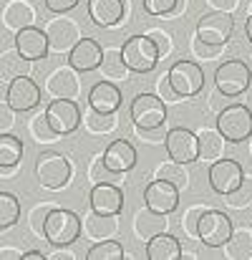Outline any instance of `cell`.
Instances as JSON below:
<instances>
[{
  "label": "cell",
  "instance_id": "cell-43",
  "mask_svg": "<svg viewBox=\"0 0 252 260\" xmlns=\"http://www.w3.org/2000/svg\"><path fill=\"white\" fill-rule=\"evenodd\" d=\"M176 3L179 0H141V5H144V10L149 13V15H171L174 13V8H176Z\"/></svg>",
  "mask_w": 252,
  "mask_h": 260
},
{
  "label": "cell",
  "instance_id": "cell-35",
  "mask_svg": "<svg viewBox=\"0 0 252 260\" xmlns=\"http://www.w3.org/2000/svg\"><path fill=\"white\" fill-rule=\"evenodd\" d=\"M157 177L169 179V182H171V184H176L179 189H187V187H189V182H192V177H189V172H187V165L174 162V159L162 162V165L157 167Z\"/></svg>",
  "mask_w": 252,
  "mask_h": 260
},
{
  "label": "cell",
  "instance_id": "cell-5",
  "mask_svg": "<svg viewBox=\"0 0 252 260\" xmlns=\"http://www.w3.org/2000/svg\"><path fill=\"white\" fill-rule=\"evenodd\" d=\"M252 84V71L247 69L245 61L240 58H230L222 66H217L214 71V86L217 93H222L225 99H235L240 93H245Z\"/></svg>",
  "mask_w": 252,
  "mask_h": 260
},
{
  "label": "cell",
  "instance_id": "cell-16",
  "mask_svg": "<svg viewBox=\"0 0 252 260\" xmlns=\"http://www.w3.org/2000/svg\"><path fill=\"white\" fill-rule=\"evenodd\" d=\"M5 101L15 111H30V109H35L41 104V86L30 76H18V79L8 81Z\"/></svg>",
  "mask_w": 252,
  "mask_h": 260
},
{
  "label": "cell",
  "instance_id": "cell-17",
  "mask_svg": "<svg viewBox=\"0 0 252 260\" xmlns=\"http://www.w3.org/2000/svg\"><path fill=\"white\" fill-rule=\"evenodd\" d=\"M88 205L101 215H121L124 210V189L116 182H98L88 194Z\"/></svg>",
  "mask_w": 252,
  "mask_h": 260
},
{
  "label": "cell",
  "instance_id": "cell-7",
  "mask_svg": "<svg viewBox=\"0 0 252 260\" xmlns=\"http://www.w3.org/2000/svg\"><path fill=\"white\" fill-rule=\"evenodd\" d=\"M235 225L227 212L207 207L199 217V243L207 248H225V243L232 238Z\"/></svg>",
  "mask_w": 252,
  "mask_h": 260
},
{
  "label": "cell",
  "instance_id": "cell-21",
  "mask_svg": "<svg viewBox=\"0 0 252 260\" xmlns=\"http://www.w3.org/2000/svg\"><path fill=\"white\" fill-rule=\"evenodd\" d=\"M136 149L129 139H114L106 149H103V165L111 170V172L119 174H129L134 167H136Z\"/></svg>",
  "mask_w": 252,
  "mask_h": 260
},
{
  "label": "cell",
  "instance_id": "cell-6",
  "mask_svg": "<svg viewBox=\"0 0 252 260\" xmlns=\"http://www.w3.org/2000/svg\"><path fill=\"white\" fill-rule=\"evenodd\" d=\"M129 114L136 129H157L167 121V101L157 93H136Z\"/></svg>",
  "mask_w": 252,
  "mask_h": 260
},
{
  "label": "cell",
  "instance_id": "cell-1",
  "mask_svg": "<svg viewBox=\"0 0 252 260\" xmlns=\"http://www.w3.org/2000/svg\"><path fill=\"white\" fill-rule=\"evenodd\" d=\"M84 233V217H79L74 210L53 207L46 217V240L56 248L74 245Z\"/></svg>",
  "mask_w": 252,
  "mask_h": 260
},
{
  "label": "cell",
  "instance_id": "cell-49",
  "mask_svg": "<svg viewBox=\"0 0 252 260\" xmlns=\"http://www.w3.org/2000/svg\"><path fill=\"white\" fill-rule=\"evenodd\" d=\"M48 260H76V255L68 250V245H63V248H56V250L48 255Z\"/></svg>",
  "mask_w": 252,
  "mask_h": 260
},
{
  "label": "cell",
  "instance_id": "cell-2",
  "mask_svg": "<svg viewBox=\"0 0 252 260\" xmlns=\"http://www.w3.org/2000/svg\"><path fill=\"white\" fill-rule=\"evenodd\" d=\"M121 53H124V61L131 69V74H152L157 69L159 58H162L157 43L147 33L129 36L121 46Z\"/></svg>",
  "mask_w": 252,
  "mask_h": 260
},
{
  "label": "cell",
  "instance_id": "cell-54",
  "mask_svg": "<svg viewBox=\"0 0 252 260\" xmlns=\"http://www.w3.org/2000/svg\"><path fill=\"white\" fill-rule=\"evenodd\" d=\"M247 5H250V13H252V0H250V3H247Z\"/></svg>",
  "mask_w": 252,
  "mask_h": 260
},
{
  "label": "cell",
  "instance_id": "cell-32",
  "mask_svg": "<svg viewBox=\"0 0 252 260\" xmlns=\"http://www.w3.org/2000/svg\"><path fill=\"white\" fill-rule=\"evenodd\" d=\"M84 126L91 134H109L119 126V116L116 114H103V111H96V109H86L84 111Z\"/></svg>",
  "mask_w": 252,
  "mask_h": 260
},
{
  "label": "cell",
  "instance_id": "cell-31",
  "mask_svg": "<svg viewBox=\"0 0 252 260\" xmlns=\"http://www.w3.org/2000/svg\"><path fill=\"white\" fill-rule=\"evenodd\" d=\"M20 159H23V142L15 134L3 132L0 134V170H13L18 167Z\"/></svg>",
  "mask_w": 252,
  "mask_h": 260
},
{
  "label": "cell",
  "instance_id": "cell-14",
  "mask_svg": "<svg viewBox=\"0 0 252 260\" xmlns=\"http://www.w3.org/2000/svg\"><path fill=\"white\" fill-rule=\"evenodd\" d=\"M179 187L171 184L169 179H162L157 177L154 182H149L144 187V205L157 210V212H164V215H171L176 207H179Z\"/></svg>",
  "mask_w": 252,
  "mask_h": 260
},
{
  "label": "cell",
  "instance_id": "cell-3",
  "mask_svg": "<svg viewBox=\"0 0 252 260\" xmlns=\"http://www.w3.org/2000/svg\"><path fill=\"white\" fill-rule=\"evenodd\" d=\"M71 162L61 152H41L35 159V179L43 189H63L71 179Z\"/></svg>",
  "mask_w": 252,
  "mask_h": 260
},
{
  "label": "cell",
  "instance_id": "cell-22",
  "mask_svg": "<svg viewBox=\"0 0 252 260\" xmlns=\"http://www.w3.org/2000/svg\"><path fill=\"white\" fill-rule=\"evenodd\" d=\"M86 101H88V106L96 109V111L116 114V111L121 109V104H124V96H121V88L116 86V81L103 79V81H98V84L91 86Z\"/></svg>",
  "mask_w": 252,
  "mask_h": 260
},
{
  "label": "cell",
  "instance_id": "cell-53",
  "mask_svg": "<svg viewBox=\"0 0 252 260\" xmlns=\"http://www.w3.org/2000/svg\"><path fill=\"white\" fill-rule=\"evenodd\" d=\"M245 36H247V41L252 43V13H250V18H247V23H245Z\"/></svg>",
  "mask_w": 252,
  "mask_h": 260
},
{
  "label": "cell",
  "instance_id": "cell-25",
  "mask_svg": "<svg viewBox=\"0 0 252 260\" xmlns=\"http://www.w3.org/2000/svg\"><path fill=\"white\" fill-rule=\"evenodd\" d=\"M3 25L13 33H18L28 25H35V8L28 0H10L3 10Z\"/></svg>",
  "mask_w": 252,
  "mask_h": 260
},
{
  "label": "cell",
  "instance_id": "cell-48",
  "mask_svg": "<svg viewBox=\"0 0 252 260\" xmlns=\"http://www.w3.org/2000/svg\"><path fill=\"white\" fill-rule=\"evenodd\" d=\"M212 10H225V13H235L240 8V0H204Z\"/></svg>",
  "mask_w": 252,
  "mask_h": 260
},
{
  "label": "cell",
  "instance_id": "cell-12",
  "mask_svg": "<svg viewBox=\"0 0 252 260\" xmlns=\"http://www.w3.org/2000/svg\"><path fill=\"white\" fill-rule=\"evenodd\" d=\"M164 149H167L169 159L182 162V165H192L199 159V137L187 126H174L167 132Z\"/></svg>",
  "mask_w": 252,
  "mask_h": 260
},
{
  "label": "cell",
  "instance_id": "cell-23",
  "mask_svg": "<svg viewBox=\"0 0 252 260\" xmlns=\"http://www.w3.org/2000/svg\"><path fill=\"white\" fill-rule=\"evenodd\" d=\"M169 215L164 212H157V210H152V207H141V210H136V215H134V235L139 238V240H144V243H149L152 238H157V235H162V233H167L169 228Z\"/></svg>",
  "mask_w": 252,
  "mask_h": 260
},
{
  "label": "cell",
  "instance_id": "cell-26",
  "mask_svg": "<svg viewBox=\"0 0 252 260\" xmlns=\"http://www.w3.org/2000/svg\"><path fill=\"white\" fill-rule=\"evenodd\" d=\"M197 137H199V159H204V162H214V159L225 157L227 139L222 137L220 129L202 126V129L197 132Z\"/></svg>",
  "mask_w": 252,
  "mask_h": 260
},
{
  "label": "cell",
  "instance_id": "cell-4",
  "mask_svg": "<svg viewBox=\"0 0 252 260\" xmlns=\"http://www.w3.org/2000/svg\"><path fill=\"white\" fill-rule=\"evenodd\" d=\"M217 129L230 144H240L252 137V111L245 104H227L217 114Z\"/></svg>",
  "mask_w": 252,
  "mask_h": 260
},
{
  "label": "cell",
  "instance_id": "cell-30",
  "mask_svg": "<svg viewBox=\"0 0 252 260\" xmlns=\"http://www.w3.org/2000/svg\"><path fill=\"white\" fill-rule=\"evenodd\" d=\"M33 63H35V61L23 58V56L13 48V51H5V53H3V58H0V71H3V76H5L8 81H13V79H18V76H30Z\"/></svg>",
  "mask_w": 252,
  "mask_h": 260
},
{
  "label": "cell",
  "instance_id": "cell-34",
  "mask_svg": "<svg viewBox=\"0 0 252 260\" xmlns=\"http://www.w3.org/2000/svg\"><path fill=\"white\" fill-rule=\"evenodd\" d=\"M20 220V200L10 192H0V230H10Z\"/></svg>",
  "mask_w": 252,
  "mask_h": 260
},
{
  "label": "cell",
  "instance_id": "cell-15",
  "mask_svg": "<svg viewBox=\"0 0 252 260\" xmlns=\"http://www.w3.org/2000/svg\"><path fill=\"white\" fill-rule=\"evenodd\" d=\"M15 51L28 58V61H43L51 53V43H48V33L46 28L41 30L38 25H28L23 30L15 33Z\"/></svg>",
  "mask_w": 252,
  "mask_h": 260
},
{
  "label": "cell",
  "instance_id": "cell-46",
  "mask_svg": "<svg viewBox=\"0 0 252 260\" xmlns=\"http://www.w3.org/2000/svg\"><path fill=\"white\" fill-rule=\"evenodd\" d=\"M46 3V8L51 10V13H56V15H63V13H68V10H74L76 5H79V0H43Z\"/></svg>",
  "mask_w": 252,
  "mask_h": 260
},
{
  "label": "cell",
  "instance_id": "cell-55",
  "mask_svg": "<svg viewBox=\"0 0 252 260\" xmlns=\"http://www.w3.org/2000/svg\"><path fill=\"white\" fill-rule=\"evenodd\" d=\"M250 152H252V147H250Z\"/></svg>",
  "mask_w": 252,
  "mask_h": 260
},
{
  "label": "cell",
  "instance_id": "cell-42",
  "mask_svg": "<svg viewBox=\"0 0 252 260\" xmlns=\"http://www.w3.org/2000/svg\"><path fill=\"white\" fill-rule=\"evenodd\" d=\"M222 51H225V46H212V43H204V41H199V38L192 41V53H194L197 58H202V61H212V58H217Z\"/></svg>",
  "mask_w": 252,
  "mask_h": 260
},
{
  "label": "cell",
  "instance_id": "cell-39",
  "mask_svg": "<svg viewBox=\"0 0 252 260\" xmlns=\"http://www.w3.org/2000/svg\"><path fill=\"white\" fill-rule=\"evenodd\" d=\"M225 200H227V205L235 207V210H245V207H250L252 205V174H245L242 184H240L232 194H227Z\"/></svg>",
  "mask_w": 252,
  "mask_h": 260
},
{
  "label": "cell",
  "instance_id": "cell-9",
  "mask_svg": "<svg viewBox=\"0 0 252 260\" xmlns=\"http://www.w3.org/2000/svg\"><path fill=\"white\" fill-rule=\"evenodd\" d=\"M46 116H48V124L53 126V132L58 137L74 134L84 121V111H81L76 99H53L46 106Z\"/></svg>",
  "mask_w": 252,
  "mask_h": 260
},
{
  "label": "cell",
  "instance_id": "cell-33",
  "mask_svg": "<svg viewBox=\"0 0 252 260\" xmlns=\"http://www.w3.org/2000/svg\"><path fill=\"white\" fill-rule=\"evenodd\" d=\"M126 255L124 253V245L116 240V238H109V240H98L88 248L86 260H121Z\"/></svg>",
  "mask_w": 252,
  "mask_h": 260
},
{
  "label": "cell",
  "instance_id": "cell-28",
  "mask_svg": "<svg viewBox=\"0 0 252 260\" xmlns=\"http://www.w3.org/2000/svg\"><path fill=\"white\" fill-rule=\"evenodd\" d=\"M101 74H103V79H109V81H116V84H124V81L129 79L131 69L126 66L121 48H106V51H103Z\"/></svg>",
  "mask_w": 252,
  "mask_h": 260
},
{
  "label": "cell",
  "instance_id": "cell-20",
  "mask_svg": "<svg viewBox=\"0 0 252 260\" xmlns=\"http://www.w3.org/2000/svg\"><path fill=\"white\" fill-rule=\"evenodd\" d=\"M79 74H81V71H76L71 63L58 66V69L46 79V91H48L53 99H76L79 91H81Z\"/></svg>",
  "mask_w": 252,
  "mask_h": 260
},
{
  "label": "cell",
  "instance_id": "cell-38",
  "mask_svg": "<svg viewBox=\"0 0 252 260\" xmlns=\"http://www.w3.org/2000/svg\"><path fill=\"white\" fill-rule=\"evenodd\" d=\"M88 179H91L93 184H98V182H116V179H124V174L111 172V170L103 165V154H96V157L91 159V165H88Z\"/></svg>",
  "mask_w": 252,
  "mask_h": 260
},
{
  "label": "cell",
  "instance_id": "cell-50",
  "mask_svg": "<svg viewBox=\"0 0 252 260\" xmlns=\"http://www.w3.org/2000/svg\"><path fill=\"white\" fill-rule=\"evenodd\" d=\"M23 253L20 250H13V248H0V260H20Z\"/></svg>",
  "mask_w": 252,
  "mask_h": 260
},
{
  "label": "cell",
  "instance_id": "cell-18",
  "mask_svg": "<svg viewBox=\"0 0 252 260\" xmlns=\"http://www.w3.org/2000/svg\"><path fill=\"white\" fill-rule=\"evenodd\" d=\"M86 8H88V18L98 28H114L124 23L129 0H88Z\"/></svg>",
  "mask_w": 252,
  "mask_h": 260
},
{
  "label": "cell",
  "instance_id": "cell-40",
  "mask_svg": "<svg viewBox=\"0 0 252 260\" xmlns=\"http://www.w3.org/2000/svg\"><path fill=\"white\" fill-rule=\"evenodd\" d=\"M28 129H30V134H33L38 142H51V139H56V137H58V134L53 132V126L48 124V116H46V111H43V114H35V116L30 119Z\"/></svg>",
  "mask_w": 252,
  "mask_h": 260
},
{
  "label": "cell",
  "instance_id": "cell-44",
  "mask_svg": "<svg viewBox=\"0 0 252 260\" xmlns=\"http://www.w3.org/2000/svg\"><path fill=\"white\" fill-rule=\"evenodd\" d=\"M136 134H139L147 144H162V142L167 139L164 126H157V129H136Z\"/></svg>",
  "mask_w": 252,
  "mask_h": 260
},
{
  "label": "cell",
  "instance_id": "cell-11",
  "mask_svg": "<svg viewBox=\"0 0 252 260\" xmlns=\"http://www.w3.org/2000/svg\"><path fill=\"white\" fill-rule=\"evenodd\" d=\"M167 76H169V84L174 86V91L182 99H192V96H197L204 88V71L194 61H182L179 58L176 63H171Z\"/></svg>",
  "mask_w": 252,
  "mask_h": 260
},
{
  "label": "cell",
  "instance_id": "cell-8",
  "mask_svg": "<svg viewBox=\"0 0 252 260\" xmlns=\"http://www.w3.org/2000/svg\"><path fill=\"white\" fill-rule=\"evenodd\" d=\"M235 33V18L225 10H209L197 20V38L212 46H227Z\"/></svg>",
  "mask_w": 252,
  "mask_h": 260
},
{
  "label": "cell",
  "instance_id": "cell-10",
  "mask_svg": "<svg viewBox=\"0 0 252 260\" xmlns=\"http://www.w3.org/2000/svg\"><path fill=\"white\" fill-rule=\"evenodd\" d=\"M207 179H209L212 192H217V194L227 197V194H232V192L242 184V179H245V170H242V165H240L237 159L220 157V159H214V162L209 165Z\"/></svg>",
  "mask_w": 252,
  "mask_h": 260
},
{
  "label": "cell",
  "instance_id": "cell-27",
  "mask_svg": "<svg viewBox=\"0 0 252 260\" xmlns=\"http://www.w3.org/2000/svg\"><path fill=\"white\" fill-rule=\"evenodd\" d=\"M182 253L184 250H182L179 238H174L169 233H162L147 243V258L149 260H179Z\"/></svg>",
  "mask_w": 252,
  "mask_h": 260
},
{
  "label": "cell",
  "instance_id": "cell-13",
  "mask_svg": "<svg viewBox=\"0 0 252 260\" xmlns=\"http://www.w3.org/2000/svg\"><path fill=\"white\" fill-rule=\"evenodd\" d=\"M46 33H48L51 53H71L74 46L84 38L79 20L66 18V15H58V18L48 20V23H46Z\"/></svg>",
  "mask_w": 252,
  "mask_h": 260
},
{
  "label": "cell",
  "instance_id": "cell-19",
  "mask_svg": "<svg viewBox=\"0 0 252 260\" xmlns=\"http://www.w3.org/2000/svg\"><path fill=\"white\" fill-rule=\"evenodd\" d=\"M103 46L96 41V38H81L76 46H74V51L68 53V63L76 69V71H81V74H88V71H96V69H101V63H103Z\"/></svg>",
  "mask_w": 252,
  "mask_h": 260
},
{
  "label": "cell",
  "instance_id": "cell-29",
  "mask_svg": "<svg viewBox=\"0 0 252 260\" xmlns=\"http://www.w3.org/2000/svg\"><path fill=\"white\" fill-rule=\"evenodd\" d=\"M225 255L230 260H252V230L237 228L232 238L225 243Z\"/></svg>",
  "mask_w": 252,
  "mask_h": 260
},
{
  "label": "cell",
  "instance_id": "cell-41",
  "mask_svg": "<svg viewBox=\"0 0 252 260\" xmlns=\"http://www.w3.org/2000/svg\"><path fill=\"white\" fill-rule=\"evenodd\" d=\"M147 36L157 43V48H159V56H162V58H167L169 53L174 51V41H171V36H169L164 28H149V30H147Z\"/></svg>",
  "mask_w": 252,
  "mask_h": 260
},
{
  "label": "cell",
  "instance_id": "cell-24",
  "mask_svg": "<svg viewBox=\"0 0 252 260\" xmlns=\"http://www.w3.org/2000/svg\"><path fill=\"white\" fill-rule=\"evenodd\" d=\"M119 233V215H101V212H88L84 215V235L88 240L98 243V240H109L116 238Z\"/></svg>",
  "mask_w": 252,
  "mask_h": 260
},
{
  "label": "cell",
  "instance_id": "cell-36",
  "mask_svg": "<svg viewBox=\"0 0 252 260\" xmlns=\"http://www.w3.org/2000/svg\"><path fill=\"white\" fill-rule=\"evenodd\" d=\"M204 210H207L204 205H192L189 210H184V215H182V220H179V228L184 230L187 238L199 240V217H202Z\"/></svg>",
  "mask_w": 252,
  "mask_h": 260
},
{
  "label": "cell",
  "instance_id": "cell-45",
  "mask_svg": "<svg viewBox=\"0 0 252 260\" xmlns=\"http://www.w3.org/2000/svg\"><path fill=\"white\" fill-rule=\"evenodd\" d=\"M157 88H159V96H162V99H164L167 104H171L174 99H182V96H179V93L174 91V86L169 84V76H167V74L157 79Z\"/></svg>",
  "mask_w": 252,
  "mask_h": 260
},
{
  "label": "cell",
  "instance_id": "cell-51",
  "mask_svg": "<svg viewBox=\"0 0 252 260\" xmlns=\"http://www.w3.org/2000/svg\"><path fill=\"white\" fill-rule=\"evenodd\" d=\"M23 260H48V255H43L41 250H25Z\"/></svg>",
  "mask_w": 252,
  "mask_h": 260
},
{
  "label": "cell",
  "instance_id": "cell-52",
  "mask_svg": "<svg viewBox=\"0 0 252 260\" xmlns=\"http://www.w3.org/2000/svg\"><path fill=\"white\" fill-rule=\"evenodd\" d=\"M184 10H187V0H179V3H176V8H174V13H171V15H182V13H184Z\"/></svg>",
  "mask_w": 252,
  "mask_h": 260
},
{
  "label": "cell",
  "instance_id": "cell-47",
  "mask_svg": "<svg viewBox=\"0 0 252 260\" xmlns=\"http://www.w3.org/2000/svg\"><path fill=\"white\" fill-rule=\"evenodd\" d=\"M13 114H15V109H13L8 101H3V106H0V132H10V126H13Z\"/></svg>",
  "mask_w": 252,
  "mask_h": 260
},
{
  "label": "cell",
  "instance_id": "cell-37",
  "mask_svg": "<svg viewBox=\"0 0 252 260\" xmlns=\"http://www.w3.org/2000/svg\"><path fill=\"white\" fill-rule=\"evenodd\" d=\"M51 210H53V202H41V205H35V207L30 210L28 225H30V233H33L35 238H46V217H48Z\"/></svg>",
  "mask_w": 252,
  "mask_h": 260
}]
</instances>
